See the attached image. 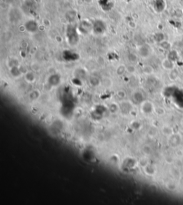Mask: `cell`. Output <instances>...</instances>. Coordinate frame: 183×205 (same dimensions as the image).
<instances>
[{
  "instance_id": "cell-1",
  "label": "cell",
  "mask_w": 183,
  "mask_h": 205,
  "mask_svg": "<svg viewBox=\"0 0 183 205\" xmlns=\"http://www.w3.org/2000/svg\"><path fill=\"white\" fill-rule=\"evenodd\" d=\"M66 36L68 43L71 46H75L79 42V32L77 28H75L72 25H67L66 29Z\"/></svg>"
},
{
  "instance_id": "cell-2",
  "label": "cell",
  "mask_w": 183,
  "mask_h": 205,
  "mask_svg": "<svg viewBox=\"0 0 183 205\" xmlns=\"http://www.w3.org/2000/svg\"><path fill=\"white\" fill-rule=\"evenodd\" d=\"M93 23L87 20V19H83L79 23L78 27H77V30L79 34L82 35H88L92 32Z\"/></svg>"
},
{
  "instance_id": "cell-3",
  "label": "cell",
  "mask_w": 183,
  "mask_h": 205,
  "mask_svg": "<svg viewBox=\"0 0 183 205\" xmlns=\"http://www.w3.org/2000/svg\"><path fill=\"white\" fill-rule=\"evenodd\" d=\"M107 30L106 24L101 19H97L93 22L92 32L95 35H102Z\"/></svg>"
},
{
  "instance_id": "cell-4",
  "label": "cell",
  "mask_w": 183,
  "mask_h": 205,
  "mask_svg": "<svg viewBox=\"0 0 183 205\" xmlns=\"http://www.w3.org/2000/svg\"><path fill=\"white\" fill-rule=\"evenodd\" d=\"M24 26H25V30L30 34L37 32V31L39 29L38 24L37 23V22L35 20H33V19H30V20L26 22Z\"/></svg>"
},
{
  "instance_id": "cell-5",
  "label": "cell",
  "mask_w": 183,
  "mask_h": 205,
  "mask_svg": "<svg viewBox=\"0 0 183 205\" xmlns=\"http://www.w3.org/2000/svg\"><path fill=\"white\" fill-rule=\"evenodd\" d=\"M140 109L141 111L145 114H150L153 111H155V107L150 101H144L140 104Z\"/></svg>"
},
{
  "instance_id": "cell-6",
  "label": "cell",
  "mask_w": 183,
  "mask_h": 205,
  "mask_svg": "<svg viewBox=\"0 0 183 205\" xmlns=\"http://www.w3.org/2000/svg\"><path fill=\"white\" fill-rule=\"evenodd\" d=\"M139 55H140L142 58H147L150 56V48L146 44L141 45L138 48Z\"/></svg>"
},
{
  "instance_id": "cell-7",
  "label": "cell",
  "mask_w": 183,
  "mask_h": 205,
  "mask_svg": "<svg viewBox=\"0 0 183 205\" xmlns=\"http://www.w3.org/2000/svg\"><path fill=\"white\" fill-rule=\"evenodd\" d=\"M120 111L123 113H130L133 111V105L129 101H122L120 103Z\"/></svg>"
},
{
  "instance_id": "cell-8",
  "label": "cell",
  "mask_w": 183,
  "mask_h": 205,
  "mask_svg": "<svg viewBox=\"0 0 183 205\" xmlns=\"http://www.w3.org/2000/svg\"><path fill=\"white\" fill-rule=\"evenodd\" d=\"M61 83V77L58 74H52L48 78V83L51 86L56 87Z\"/></svg>"
},
{
  "instance_id": "cell-9",
  "label": "cell",
  "mask_w": 183,
  "mask_h": 205,
  "mask_svg": "<svg viewBox=\"0 0 183 205\" xmlns=\"http://www.w3.org/2000/svg\"><path fill=\"white\" fill-rule=\"evenodd\" d=\"M9 73H10L12 77H13L14 78H19L24 74L19 66H16L9 68Z\"/></svg>"
},
{
  "instance_id": "cell-10",
  "label": "cell",
  "mask_w": 183,
  "mask_h": 205,
  "mask_svg": "<svg viewBox=\"0 0 183 205\" xmlns=\"http://www.w3.org/2000/svg\"><path fill=\"white\" fill-rule=\"evenodd\" d=\"M24 76H25V80L27 83H35L36 80V75L35 72H34L33 70H27V72L24 74Z\"/></svg>"
},
{
  "instance_id": "cell-11",
  "label": "cell",
  "mask_w": 183,
  "mask_h": 205,
  "mask_svg": "<svg viewBox=\"0 0 183 205\" xmlns=\"http://www.w3.org/2000/svg\"><path fill=\"white\" fill-rule=\"evenodd\" d=\"M154 8L158 12H162L165 8V2L164 0H155L154 3Z\"/></svg>"
},
{
  "instance_id": "cell-12",
  "label": "cell",
  "mask_w": 183,
  "mask_h": 205,
  "mask_svg": "<svg viewBox=\"0 0 183 205\" xmlns=\"http://www.w3.org/2000/svg\"><path fill=\"white\" fill-rule=\"evenodd\" d=\"M89 83L91 86L96 87L102 84V80L95 75H92L89 78Z\"/></svg>"
},
{
  "instance_id": "cell-13",
  "label": "cell",
  "mask_w": 183,
  "mask_h": 205,
  "mask_svg": "<svg viewBox=\"0 0 183 205\" xmlns=\"http://www.w3.org/2000/svg\"><path fill=\"white\" fill-rule=\"evenodd\" d=\"M132 99L135 102L138 103H142L144 101V95L140 91H135L132 94Z\"/></svg>"
},
{
  "instance_id": "cell-14",
  "label": "cell",
  "mask_w": 183,
  "mask_h": 205,
  "mask_svg": "<svg viewBox=\"0 0 183 205\" xmlns=\"http://www.w3.org/2000/svg\"><path fill=\"white\" fill-rule=\"evenodd\" d=\"M40 96H41L40 91H39V90H37V89L32 91L31 92H29V95H28L29 99L32 101H37L39 97H40Z\"/></svg>"
},
{
  "instance_id": "cell-15",
  "label": "cell",
  "mask_w": 183,
  "mask_h": 205,
  "mask_svg": "<svg viewBox=\"0 0 183 205\" xmlns=\"http://www.w3.org/2000/svg\"><path fill=\"white\" fill-rule=\"evenodd\" d=\"M120 111V105L117 103H112L109 105V111L112 114H116Z\"/></svg>"
},
{
  "instance_id": "cell-16",
  "label": "cell",
  "mask_w": 183,
  "mask_h": 205,
  "mask_svg": "<svg viewBox=\"0 0 183 205\" xmlns=\"http://www.w3.org/2000/svg\"><path fill=\"white\" fill-rule=\"evenodd\" d=\"M143 169H144V172L145 174L148 175V176H153V175L155 174L156 170H155V168L152 165L147 164L145 165Z\"/></svg>"
},
{
  "instance_id": "cell-17",
  "label": "cell",
  "mask_w": 183,
  "mask_h": 205,
  "mask_svg": "<svg viewBox=\"0 0 183 205\" xmlns=\"http://www.w3.org/2000/svg\"><path fill=\"white\" fill-rule=\"evenodd\" d=\"M65 17H66L67 19L69 22H73L76 19L77 12L75 10H73V9H71V10H69L66 13Z\"/></svg>"
},
{
  "instance_id": "cell-18",
  "label": "cell",
  "mask_w": 183,
  "mask_h": 205,
  "mask_svg": "<svg viewBox=\"0 0 183 205\" xmlns=\"http://www.w3.org/2000/svg\"><path fill=\"white\" fill-rule=\"evenodd\" d=\"M7 65L9 68H12L13 67H16V66H19V62L17 58L15 57H11L8 60L7 62Z\"/></svg>"
},
{
  "instance_id": "cell-19",
  "label": "cell",
  "mask_w": 183,
  "mask_h": 205,
  "mask_svg": "<svg viewBox=\"0 0 183 205\" xmlns=\"http://www.w3.org/2000/svg\"><path fill=\"white\" fill-rule=\"evenodd\" d=\"M102 85L104 86L105 88H111L113 85L112 79L109 78V77H105L102 79Z\"/></svg>"
},
{
  "instance_id": "cell-20",
  "label": "cell",
  "mask_w": 183,
  "mask_h": 205,
  "mask_svg": "<svg viewBox=\"0 0 183 205\" xmlns=\"http://www.w3.org/2000/svg\"><path fill=\"white\" fill-rule=\"evenodd\" d=\"M127 60L132 64H135V63H136L138 61V56L134 53H130L127 55Z\"/></svg>"
},
{
  "instance_id": "cell-21",
  "label": "cell",
  "mask_w": 183,
  "mask_h": 205,
  "mask_svg": "<svg viewBox=\"0 0 183 205\" xmlns=\"http://www.w3.org/2000/svg\"><path fill=\"white\" fill-rule=\"evenodd\" d=\"M127 73L126 66L124 65H120L117 67L116 69V73L119 76H122V75H125V73Z\"/></svg>"
},
{
  "instance_id": "cell-22",
  "label": "cell",
  "mask_w": 183,
  "mask_h": 205,
  "mask_svg": "<svg viewBox=\"0 0 183 205\" xmlns=\"http://www.w3.org/2000/svg\"><path fill=\"white\" fill-rule=\"evenodd\" d=\"M162 67L165 69L167 70H171L173 68V63L172 61H171L170 60L165 59L162 61Z\"/></svg>"
},
{
  "instance_id": "cell-23",
  "label": "cell",
  "mask_w": 183,
  "mask_h": 205,
  "mask_svg": "<svg viewBox=\"0 0 183 205\" xmlns=\"http://www.w3.org/2000/svg\"><path fill=\"white\" fill-rule=\"evenodd\" d=\"M142 153L145 155V156H149V155H150L152 152V148H151L150 146H148V145H145V146L142 147Z\"/></svg>"
},
{
  "instance_id": "cell-24",
  "label": "cell",
  "mask_w": 183,
  "mask_h": 205,
  "mask_svg": "<svg viewBox=\"0 0 183 205\" xmlns=\"http://www.w3.org/2000/svg\"><path fill=\"white\" fill-rule=\"evenodd\" d=\"M165 36L162 32H158L154 35V39L158 43H162L164 40Z\"/></svg>"
},
{
  "instance_id": "cell-25",
  "label": "cell",
  "mask_w": 183,
  "mask_h": 205,
  "mask_svg": "<svg viewBox=\"0 0 183 205\" xmlns=\"http://www.w3.org/2000/svg\"><path fill=\"white\" fill-rule=\"evenodd\" d=\"M142 72L146 75H150L153 73V68L150 65H145L142 67Z\"/></svg>"
},
{
  "instance_id": "cell-26",
  "label": "cell",
  "mask_w": 183,
  "mask_h": 205,
  "mask_svg": "<svg viewBox=\"0 0 183 205\" xmlns=\"http://www.w3.org/2000/svg\"><path fill=\"white\" fill-rule=\"evenodd\" d=\"M126 69H127V73H130V74H134V73L136 72V68H135V65L132 64L127 65Z\"/></svg>"
},
{
  "instance_id": "cell-27",
  "label": "cell",
  "mask_w": 183,
  "mask_h": 205,
  "mask_svg": "<svg viewBox=\"0 0 183 205\" xmlns=\"http://www.w3.org/2000/svg\"><path fill=\"white\" fill-rule=\"evenodd\" d=\"M31 68H32V70H33L34 72H38V71L40 70L41 67L39 63H33L31 65Z\"/></svg>"
},
{
  "instance_id": "cell-28",
  "label": "cell",
  "mask_w": 183,
  "mask_h": 205,
  "mask_svg": "<svg viewBox=\"0 0 183 205\" xmlns=\"http://www.w3.org/2000/svg\"><path fill=\"white\" fill-rule=\"evenodd\" d=\"M117 95L120 100H124L126 97V92L123 90H120L117 92Z\"/></svg>"
},
{
  "instance_id": "cell-29",
  "label": "cell",
  "mask_w": 183,
  "mask_h": 205,
  "mask_svg": "<svg viewBox=\"0 0 183 205\" xmlns=\"http://www.w3.org/2000/svg\"><path fill=\"white\" fill-rule=\"evenodd\" d=\"M131 126V128L132 129H134V130H137V129H139L140 128V123H139V121H132V123H131L130 124Z\"/></svg>"
},
{
  "instance_id": "cell-30",
  "label": "cell",
  "mask_w": 183,
  "mask_h": 205,
  "mask_svg": "<svg viewBox=\"0 0 183 205\" xmlns=\"http://www.w3.org/2000/svg\"><path fill=\"white\" fill-rule=\"evenodd\" d=\"M43 24H44V25L46 27H49V25H50V21L49 20V19H45L43 20Z\"/></svg>"
},
{
  "instance_id": "cell-31",
  "label": "cell",
  "mask_w": 183,
  "mask_h": 205,
  "mask_svg": "<svg viewBox=\"0 0 183 205\" xmlns=\"http://www.w3.org/2000/svg\"><path fill=\"white\" fill-rule=\"evenodd\" d=\"M129 26H130L131 28L135 29V27H136L137 25H136V23H135L134 21H131V22H129Z\"/></svg>"
},
{
  "instance_id": "cell-32",
  "label": "cell",
  "mask_w": 183,
  "mask_h": 205,
  "mask_svg": "<svg viewBox=\"0 0 183 205\" xmlns=\"http://www.w3.org/2000/svg\"><path fill=\"white\" fill-rule=\"evenodd\" d=\"M56 40H57V42H59V43H61V42H62V37H61L60 36H59V35H58V36H57V37H56Z\"/></svg>"
},
{
  "instance_id": "cell-33",
  "label": "cell",
  "mask_w": 183,
  "mask_h": 205,
  "mask_svg": "<svg viewBox=\"0 0 183 205\" xmlns=\"http://www.w3.org/2000/svg\"><path fill=\"white\" fill-rule=\"evenodd\" d=\"M85 2L87 3V4H90L92 2V0H85Z\"/></svg>"
}]
</instances>
